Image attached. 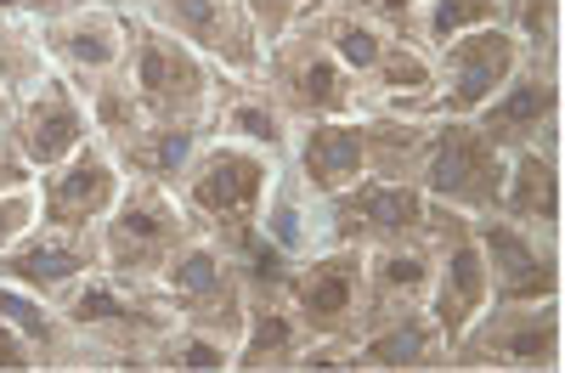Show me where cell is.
I'll use <instances>...</instances> for the list:
<instances>
[{"label": "cell", "instance_id": "obj_1", "mask_svg": "<svg viewBox=\"0 0 565 373\" xmlns=\"http://www.w3.org/2000/svg\"><path fill=\"white\" fill-rule=\"evenodd\" d=\"M68 340L57 367H90V373H153L159 340L175 329V311L164 306L159 289L125 284L114 271H97L90 284L63 306Z\"/></svg>", "mask_w": 565, "mask_h": 373}, {"label": "cell", "instance_id": "obj_2", "mask_svg": "<svg viewBox=\"0 0 565 373\" xmlns=\"http://www.w3.org/2000/svg\"><path fill=\"white\" fill-rule=\"evenodd\" d=\"M271 175H277V159L210 136V142L199 148V159L186 164L175 199L186 204V215H193V226L204 232V238H215L226 249V244L249 238V232L260 226Z\"/></svg>", "mask_w": 565, "mask_h": 373}, {"label": "cell", "instance_id": "obj_3", "mask_svg": "<svg viewBox=\"0 0 565 373\" xmlns=\"http://www.w3.org/2000/svg\"><path fill=\"white\" fill-rule=\"evenodd\" d=\"M97 238H103V271L125 277V284L159 289L164 271L181 260V249L199 238V226L186 215V204L175 199V186L125 181V199L97 226Z\"/></svg>", "mask_w": 565, "mask_h": 373}, {"label": "cell", "instance_id": "obj_4", "mask_svg": "<svg viewBox=\"0 0 565 373\" xmlns=\"http://www.w3.org/2000/svg\"><path fill=\"white\" fill-rule=\"evenodd\" d=\"M452 367H463V373H554V367H565L559 300H492L452 340Z\"/></svg>", "mask_w": 565, "mask_h": 373}, {"label": "cell", "instance_id": "obj_5", "mask_svg": "<svg viewBox=\"0 0 565 373\" xmlns=\"http://www.w3.org/2000/svg\"><path fill=\"white\" fill-rule=\"evenodd\" d=\"M130 85H136V103L148 108V119H170V125H204L215 114V85L221 68L193 52L181 34L159 29L136 12V40H130V63H125Z\"/></svg>", "mask_w": 565, "mask_h": 373}, {"label": "cell", "instance_id": "obj_6", "mask_svg": "<svg viewBox=\"0 0 565 373\" xmlns=\"http://www.w3.org/2000/svg\"><path fill=\"white\" fill-rule=\"evenodd\" d=\"M260 79L271 85V97L289 108L295 125H317V119H351L367 108V90L362 79L334 57V45H328L311 23L282 34L266 45V68Z\"/></svg>", "mask_w": 565, "mask_h": 373}, {"label": "cell", "instance_id": "obj_7", "mask_svg": "<svg viewBox=\"0 0 565 373\" xmlns=\"http://www.w3.org/2000/svg\"><path fill=\"white\" fill-rule=\"evenodd\" d=\"M509 181V153L476 119H441L430 130V159H424V193L436 204H452L463 215H498Z\"/></svg>", "mask_w": 565, "mask_h": 373}, {"label": "cell", "instance_id": "obj_8", "mask_svg": "<svg viewBox=\"0 0 565 373\" xmlns=\"http://www.w3.org/2000/svg\"><path fill=\"white\" fill-rule=\"evenodd\" d=\"M136 40V7L130 0H74V7L52 12L40 23V45L63 79L90 90L97 79L119 74L130 63Z\"/></svg>", "mask_w": 565, "mask_h": 373}, {"label": "cell", "instance_id": "obj_9", "mask_svg": "<svg viewBox=\"0 0 565 373\" xmlns=\"http://www.w3.org/2000/svg\"><path fill=\"white\" fill-rule=\"evenodd\" d=\"M503 153L559 148L565 142V52H526L514 79L476 119Z\"/></svg>", "mask_w": 565, "mask_h": 373}, {"label": "cell", "instance_id": "obj_10", "mask_svg": "<svg viewBox=\"0 0 565 373\" xmlns=\"http://www.w3.org/2000/svg\"><path fill=\"white\" fill-rule=\"evenodd\" d=\"M159 295H164V306L181 322H193V329H204L215 340H232V345H238L244 322H249V306H255L249 289H244V277H238V266H232V255L215 238H204V232L164 271Z\"/></svg>", "mask_w": 565, "mask_h": 373}, {"label": "cell", "instance_id": "obj_11", "mask_svg": "<svg viewBox=\"0 0 565 373\" xmlns=\"http://www.w3.org/2000/svg\"><path fill=\"white\" fill-rule=\"evenodd\" d=\"M136 12L170 34H181L221 74L255 79L266 68V40H260L244 0H136Z\"/></svg>", "mask_w": 565, "mask_h": 373}, {"label": "cell", "instance_id": "obj_12", "mask_svg": "<svg viewBox=\"0 0 565 373\" xmlns=\"http://www.w3.org/2000/svg\"><path fill=\"white\" fill-rule=\"evenodd\" d=\"M125 164L114 159V148L103 136H90L79 153H68L63 164L34 175V204L45 226H68V232H97L114 204L125 199Z\"/></svg>", "mask_w": 565, "mask_h": 373}, {"label": "cell", "instance_id": "obj_13", "mask_svg": "<svg viewBox=\"0 0 565 373\" xmlns=\"http://www.w3.org/2000/svg\"><path fill=\"white\" fill-rule=\"evenodd\" d=\"M328 226L345 249H391L424 244L430 232V193L418 181H356L328 199Z\"/></svg>", "mask_w": 565, "mask_h": 373}, {"label": "cell", "instance_id": "obj_14", "mask_svg": "<svg viewBox=\"0 0 565 373\" xmlns=\"http://www.w3.org/2000/svg\"><path fill=\"white\" fill-rule=\"evenodd\" d=\"M289 306L300 311L311 340H362V322H367V249L334 244V249L300 260L295 284H289Z\"/></svg>", "mask_w": 565, "mask_h": 373}, {"label": "cell", "instance_id": "obj_15", "mask_svg": "<svg viewBox=\"0 0 565 373\" xmlns=\"http://www.w3.org/2000/svg\"><path fill=\"white\" fill-rule=\"evenodd\" d=\"M521 57H526V45L514 40L503 23L447 40L441 52H436V79H441L436 114L441 119H481V108L514 79Z\"/></svg>", "mask_w": 565, "mask_h": 373}, {"label": "cell", "instance_id": "obj_16", "mask_svg": "<svg viewBox=\"0 0 565 373\" xmlns=\"http://www.w3.org/2000/svg\"><path fill=\"white\" fill-rule=\"evenodd\" d=\"M7 136L18 142V153L29 159V170H52L63 164L68 153H79L90 136H97V119H90V103L85 90L63 74H45L40 85H29L23 97L12 103V119H7Z\"/></svg>", "mask_w": 565, "mask_h": 373}, {"label": "cell", "instance_id": "obj_17", "mask_svg": "<svg viewBox=\"0 0 565 373\" xmlns=\"http://www.w3.org/2000/svg\"><path fill=\"white\" fill-rule=\"evenodd\" d=\"M97 271H103V238L97 232H68V226H45V221H34L23 238L0 255V277L45 295L52 306H68Z\"/></svg>", "mask_w": 565, "mask_h": 373}, {"label": "cell", "instance_id": "obj_18", "mask_svg": "<svg viewBox=\"0 0 565 373\" xmlns=\"http://www.w3.org/2000/svg\"><path fill=\"white\" fill-rule=\"evenodd\" d=\"M481 249L492 266V300H559L565 295V255L559 232L481 215Z\"/></svg>", "mask_w": 565, "mask_h": 373}, {"label": "cell", "instance_id": "obj_19", "mask_svg": "<svg viewBox=\"0 0 565 373\" xmlns=\"http://www.w3.org/2000/svg\"><path fill=\"white\" fill-rule=\"evenodd\" d=\"M210 136L221 142H238V148H255L266 159H295V142H300V125L289 119L271 97V85L255 74V79H238V74H221L215 85V114H210Z\"/></svg>", "mask_w": 565, "mask_h": 373}, {"label": "cell", "instance_id": "obj_20", "mask_svg": "<svg viewBox=\"0 0 565 373\" xmlns=\"http://www.w3.org/2000/svg\"><path fill=\"white\" fill-rule=\"evenodd\" d=\"M260 232L289 249L295 260H311L322 249H334V226H328V199L300 175L295 159H282L277 175H271V193H266V210H260Z\"/></svg>", "mask_w": 565, "mask_h": 373}, {"label": "cell", "instance_id": "obj_21", "mask_svg": "<svg viewBox=\"0 0 565 373\" xmlns=\"http://www.w3.org/2000/svg\"><path fill=\"white\" fill-rule=\"evenodd\" d=\"M295 164H300V175L317 186L322 199H334V193H345V186L367 181V108L351 114V119L300 125Z\"/></svg>", "mask_w": 565, "mask_h": 373}, {"label": "cell", "instance_id": "obj_22", "mask_svg": "<svg viewBox=\"0 0 565 373\" xmlns=\"http://www.w3.org/2000/svg\"><path fill=\"white\" fill-rule=\"evenodd\" d=\"M367 90V108L373 114H407V119H436V97H441V79H436V52L424 40L396 34L391 52L380 57L362 79Z\"/></svg>", "mask_w": 565, "mask_h": 373}, {"label": "cell", "instance_id": "obj_23", "mask_svg": "<svg viewBox=\"0 0 565 373\" xmlns=\"http://www.w3.org/2000/svg\"><path fill=\"white\" fill-rule=\"evenodd\" d=\"M367 373H424V367H452V334L430 317V306L385 317L362 334Z\"/></svg>", "mask_w": 565, "mask_h": 373}, {"label": "cell", "instance_id": "obj_24", "mask_svg": "<svg viewBox=\"0 0 565 373\" xmlns=\"http://www.w3.org/2000/svg\"><path fill=\"white\" fill-rule=\"evenodd\" d=\"M430 284H436V255L430 244H391V249H367V322L385 317H402V311H418L430 306Z\"/></svg>", "mask_w": 565, "mask_h": 373}, {"label": "cell", "instance_id": "obj_25", "mask_svg": "<svg viewBox=\"0 0 565 373\" xmlns=\"http://www.w3.org/2000/svg\"><path fill=\"white\" fill-rule=\"evenodd\" d=\"M498 215L543 226V232H559L565 226V164H559V148L509 153V181H503Z\"/></svg>", "mask_w": 565, "mask_h": 373}, {"label": "cell", "instance_id": "obj_26", "mask_svg": "<svg viewBox=\"0 0 565 373\" xmlns=\"http://www.w3.org/2000/svg\"><path fill=\"white\" fill-rule=\"evenodd\" d=\"M306 345H311V329L300 322V311L289 300H255L244 334H238L232 373H295Z\"/></svg>", "mask_w": 565, "mask_h": 373}, {"label": "cell", "instance_id": "obj_27", "mask_svg": "<svg viewBox=\"0 0 565 373\" xmlns=\"http://www.w3.org/2000/svg\"><path fill=\"white\" fill-rule=\"evenodd\" d=\"M210 142L204 125H170V119H148L125 148H114V159L125 164L130 181H159V186H181L186 164L199 159V148Z\"/></svg>", "mask_w": 565, "mask_h": 373}, {"label": "cell", "instance_id": "obj_28", "mask_svg": "<svg viewBox=\"0 0 565 373\" xmlns=\"http://www.w3.org/2000/svg\"><path fill=\"white\" fill-rule=\"evenodd\" d=\"M430 130H436V119H407V114H373L367 108V181H418L424 186Z\"/></svg>", "mask_w": 565, "mask_h": 373}, {"label": "cell", "instance_id": "obj_29", "mask_svg": "<svg viewBox=\"0 0 565 373\" xmlns=\"http://www.w3.org/2000/svg\"><path fill=\"white\" fill-rule=\"evenodd\" d=\"M328 45H334V57L356 74V79H367L373 68H380V57L391 52V29L385 23H373L356 0H328V7L317 12V23H311Z\"/></svg>", "mask_w": 565, "mask_h": 373}, {"label": "cell", "instance_id": "obj_30", "mask_svg": "<svg viewBox=\"0 0 565 373\" xmlns=\"http://www.w3.org/2000/svg\"><path fill=\"white\" fill-rule=\"evenodd\" d=\"M226 255H232V266H238V277H244L249 300H289V284H295L300 260H295L289 249H277L260 226L249 232V238L226 244Z\"/></svg>", "mask_w": 565, "mask_h": 373}, {"label": "cell", "instance_id": "obj_31", "mask_svg": "<svg viewBox=\"0 0 565 373\" xmlns=\"http://www.w3.org/2000/svg\"><path fill=\"white\" fill-rule=\"evenodd\" d=\"M45 74H57V68L40 45V23L0 12V90H7V97H23V90L40 85Z\"/></svg>", "mask_w": 565, "mask_h": 373}, {"label": "cell", "instance_id": "obj_32", "mask_svg": "<svg viewBox=\"0 0 565 373\" xmlns=\"http://www.w3.org/2000/svg\"><path fill=\"white\" fill-rule=\"evenodd\" d=\"M232 362H238V345L215 340V334L193 329V322H181V317L153 351V373H226Z\"/></svg>", "mask_w": 565, "mask_h": 373}, {"label": "cell", "instance_id": "obj_33", "mask_svg": "<svg viewBox=\"0 0 565 373\" xmlns=\"http://www.w3.org/2000/svg\"><path fill=\"white\" fill-rule=\"evenodd\" d=\"M85 103H90V119H97V136H103L108 148H125L130 136L148 125V108L136 103V85H130L125 68L90 85V90H85Z\"/></svg>", "mask_w": 565, "mask_h": 373}, {"label": "cell", "instance_id": "obj_34", "mask_svg": "<svg viewBox=\"0 0 565 373\" xmlns=\"http://www.w3.org/2000/svg\"><path fill=\"white\" fill-rule=\"evenodd\" d=\"M492 23H503V7H498V0H424V12H418V40L430 45V52H441L447 40L476 34V29H492Z\"/></svg>", "mask_w": 565, "mask_h": 373}, {"label": "cell", "instance_id": "obj_35", "mask_svg": "<svg viewBox=\"0 0 565 373\" xmlns=\"http://www.w3.org/2000/svg\"><path fill=\"white\" fill-rule=\"evenodd\" d=\"M503 29L526 52H565V0H498Z\"/></svg>", "mask_w": 565, "mask_h": 373}, {"label": "cell", "instance_id": "obj_36", "mask_svg": "<svg viewBox=\"0 0 565 373\" xmlns=\"http://www.w3.org/2000/svg\"><path fill=\"white\" fill-rule=\"evenodd\" d=\"M244 7H249L260 40L271 45V40H282V34H295V29L317 23V12L328 7V0H244Z\"/></svg>", "mask_w": 565, "mask_h": 373}, {"label": "cell", "instance_id": "obj_37", "mask_svg": "<svg viewBox=\"0 0 565 373\" xmlns=\"http://www.w3.org/2000/svg\"><path fill=\"white\" fill-rule=\"evenodd\" d=\"M40 221V204H34V181L29 186H12V193H0V255H7L23 232Z\"/></svg>", "mask_w": 565, "mask_h": 373}, {"label": "cell", "instance_id": "obj_38", "mask_svg": "<svg viewBox=\"0 0 565 373\" xmlns=\"http://www.w3.org/2000/svg\"><path fill=\"white\" fill-rule=\"evenodd\" d=\"M356 7H362L373 23H385L391 34L418 40V12H424V0H356Z\"/></svg>", "mask_w": 565, "mask_h": 373}, {"label": "cell", "instance_id": "obj_39", "mask_svg": "<svg viewBox=\"0 0 565 373\" xmlns=\"http://www.w3.org/2000/svg\"><path fill=\"white\" fill-rule=\"evenodd\" d=\"M0 373H40V356H34V345L12 329L7 317H0Z\"/></svg>", "mask_w": 565, "mask_h": 373}, {"label": "cell", "instance_id": "obj_40", "mask_svg": "<svg viewBox=\"0 0 565 373\" xmlns=\"http://www.w3.org/2000/svg\"><path fill=\"white\" fill-rule=\"evenodd\" d=\"M34 181V170H29V159L18 153V142L7 130H0V193H12V186H29Z\"/></svg>", "mask_w": 565, "mask_h": 373}, {"label": "cell", "instance_id": "obj_41", "mask_svg": "<svg viewBox=\"0 0 565 373\" xmlns=\"http://www.w3.org/2000/svg\"><path fill=\"white\" fill-rule=\"evenodd\" d=\"M74 7V0H0V12H12V18H29V23H45L52 12Z\"/></svg>", "mask_w": 565, "mask_h": 373}, {"label": "cell", "instance_id": "obj_42", "mask_svg": "<svg viewBox=\"0 0 565 373\" xmlns=\"http://www.w3.org/2000/svg\"><path fill=\"white\" fill-rule=\"evenodd\" d=\"M12 103H18V97H7V90H0V130H7V119H12Z\"/></svg>", "mask_w": 565, "mask_h": 373}, {"label": "cell", "instance_id": "obj_43", "mask_svg": "<svg viewBox=\"0 0 565 373\" xmlns=\"http://www.w3.org/2000/svg\"><path fill=\"white\" fill-rule=\"evenodd\" d=\"M559 255H565V226H559Z\"/></svg>", "mask_w": 565, "mask_h": 373}, {"label": "cell", "instance_id": "obj_44", "mask_svg": "<svg viewBox=\"0 0 565 373\" xmlns=\"http://www.w3.org/2000/svg\"><path fill=\"white\" fill-rule=\"evenodd\" d=\"M559 317H565V295H559Z\"/></svg>", "mask_w": 565, "mask_h": 373}, {"label": "cell", "instance_id": "obj_45", "mask_svg": "<svg viewBox=\"0 0 565 373\" xmlns=\"http://www.w3.org/2000/svg\"><path fill=\"white\" fill-rule=\"evenodd\" d=\"M130 7H136V0H130Z\"/></svg>", "mask_w": 565, "mask_h": 373}]
</instances>
